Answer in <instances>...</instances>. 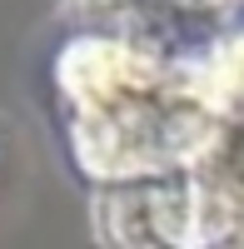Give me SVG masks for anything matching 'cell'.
Here are the masks:
<instances>
[{"mask_svg":"<svg viewBox=\"0 0 244 249\" xmlns=\"http://www.w3.org/2000/svg\"><path fill=\"white\" fill-rule=\"evenodd\" d=\"M55 80L80 170L115 190L179 179L219 135L199 65H179L125 35L70 40Z\"/></svg>","mask_w":244,"mask_h":249,"instance_id":"6da1fadb","label":"cell"},{"mask_svg":"<svg viewBox=\"0 0 244 249\" xmlns=\"http://www.w3.org/2000/svg\"><path fill=\"white\" fill-rule=\"evenodd\" d=\"M105 230H110V249H244V234L225 239V244H185V239H174L155 219V210H150L139 184L115 190L105 199Z\"/></svg>","mask_w":244,"mask_h":249,"instance_id":"7a4b0ae2","label":"cell"},{"mask_svg":"<svg viewBox=\"0 0 244 249\" xmlns=\"http://www.w3.org/2000/svg\"><path fill=\"white\" fill-rule=\"evenodd\" d=\"M199 90L219 124H244V35L219 40L199 65Z\"/></svg>","mask_w":244,"mask_h":249,"instance_id":"3957f363","label":"cell"}]
</instances>
